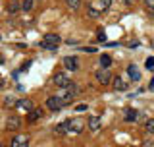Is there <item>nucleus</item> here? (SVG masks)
Returning a JSON list of instances; mask_svg holds the SVG:
<instances>
[{"instance_id":"14","label":"nucleus","mask_w":154,"mask_h":147,"mask_svg":"<svg viewBox=\"0 0 154 147\" xmlns=\"http://www.w3.org/2000/svg\"><path fill=\"white\" fill-rule=\"evenodd\" d=\"M41 116H42V109H33V110L27 114V122H37Z\"/></svg>"},{"instance_id":"11","label":"nucleus","mask_w":154,"mask_h":147,"mask_svg":"<svg viewBox=\"0 0 154 147\" xmlns=\"http://www.w3.org/2000/svg\"><path fill=\"white\" fill-rule=\"evenodd\" d=\"M123 118L127 122H139V110L137 109H131V106H127V109L123 110Z\"/></svg>"},{"instance_id":"23","label":"nucleus","mask_w":154,"mask_h":147,"mask_svg":"<svg viewBox=\"0 0 154 147\" xmlns=\"http://www.w3.org/2000/svg\"><path fill=\"white\" fill-rule=\"evenodd\" d=\"M87 14H89V18H98V16H100V12H98V10H94L93 6L87 10Z\"/></svg>"},{"instance_id":"18","label":"nucleus","mask_w":154,"mask_h":147,"mask_svg":"<svg viewBox=\"0 0 154 147\" xmlns=\"http://www.w3.org/2000/svg\"><path fill=\"white\" fill-rule=\"evenodd\" d=\"M66 4H67L69 10H79L81 8V0H66Z\"/></svg>"},{"instance_id":"24","label":"nucleus","mask_w":154,"mask_h":147,"mask_svg":"<svg viewBox=\"0 0 154 147\" xmlns=\"http://www.w3.org/2000/svg\"><path fill=\"white\" fill-rule=\"evenodd\" d=\"M144 66L148 68V70H152L154 72V58L150 56V58H146V62H144Z\"/></svg>"},{"instance_id":"5","label":"nucleus","mask_w":154,"mask_h":147,"mask_svg":"<svg viewBox=\"0 0 154 147\" xmlns=\"http://www.w3.org/2000/svg\"><path fill=\"white\" fill-rule=\"evenodd\" d=\"M62 64H64V68L67 72H75L79 68V60H77V56H64Z\"/></svg>"},{"instance_id":"31","label":"nucleus","mask_w":154,"mask_h":147,"mask_svg":"<svg viewBox=\"0 0 154 147\" xmlns=\"http://www.w3.org/2000/svg\"><path fill=\"white\" fill-rule=\"evenodd\" d=\"M0 147H4V145H2V143H0Z\"/></svg>"},{"instance_id":"19","label":"nucleus","mask_w":154,"mask_h":147,"mask_svg":"<svg viewBox=\"0 0 154 147\" xmlns=\"http://www.w3.org/2000/svg\"><path fill=\"white\" fill-rule=\"evenodd\" d=\"M19 10H21V4H19V2H12V4H8V12H10V14H17Z\"/></svg>"},{"instance_id":"10","label":"nucleus","mask_w":154,"mask_h":147,"mask_svg":"<svg viewBox=\"0 0 154 147\" xmlns=\"http://www.w3.org/2000/svg\"><path fill=\"white\" fill-rule=\"evenodd\" d=\"M10 147H29V138L23 136V134H19V136H16V138L12 139Z\"/></svg>"},{"instance_id":"2","label":"nucleus","mask_w":154,"mask_h":147,"mask_svg":"<svg viewBox=\"0 0 154 147\" xmlns=\"http://www.w3.org/2000/svg\"><path fill=\"white\" fill-rule=\"evenodd\" d=\"M60 41H62V39L58 37L56 33H46V35L42 37L41 47H42V48H46V51H56L58 45H60Z\"/></svg>"},{"instance_id":"16","label":"nucleus","mask_w":154,"mask_h":147,"mask_svg":"<svg viewBox=\"0 0 154 147\" xmlns=\"http://www.w3.org/2000/svg\"><path fill=\"white\" fill-rule=\"evenodd\" d=\"M100 66H102V68H110V66H112V56H110V54H100Z\"/></svg>"},{"instance_id":"3","label":"nucleus","mask_w":154,"mask_h":147,"mask_svg":"<svg viewBox=\"0 0 154 147\" xmlns=\"http://www.w3.org/2000/svg\"><path fill=\"white\" fill-rule=\"evenodd\" d=\"M96 80H98V83H102V85H108V83L112 81V72H110V68H100V70H96Z\"/></svg>"},{"instance_id":"21","label":"nucleus","mask_w":154,"mask_h":147,"mask_svg":"<svg viewBox=\"0 0 154 147\" xmlns=\"http://www.w3.org/2000/svg\"><path fill=\"white\" fill-rule=\"evenodd\" d=\"M33 4H35V0H23V2H21V10H25V12H31Z\"/></svg>"},{"instance_id":"26","label":"nucleus","mask_w":154,"mask_h":147,"mask_svg":"<svg viewBox=\"0 0 154 147\" xmlns=\"http://www.w3.org/2000/svg\"><path fill=\"white\" fill-rule=\"evenodd\" d=\"M96 37H98V41H100V43H106V35H104V31H102V29H98Z\"/></svg>"},{"instance_id":"20","label":"nucleus","mask_w":154,"mask_h":147,"mask_svg":"<svg viewBox=\"0 0 154 147\" xmlns=\"http://www.w3.org/2000/svg\"><path fill=\"white\" fill-rule=\"evenodd\" d=\"M67 132H69V130H67V120L56 126V134H60V136H62V134H67Z\"/></svg>"},{"instance_id":"12","label":"nucleus","mask_w":154,"mask_h":147,"mask_svg":"<svg viewBox=\"0 0 154 147\" xmlns=\"http://www.w3.org/2000/svg\"><path fill=\"white\" fill-rule=\"evenodd\" d=\"M112 85H114V89H116V91H125V89H127V83H125V81H123V77H119V76L112 77Z\"/></svg>"},{"instance_id":"29","label":"nucleus","mask_w":154,"mask_h":147,"mask_svg":"<svg viewBox=\"0 0 154 147\" xmlns=\"http://www.w3.org/2000/svg\"><path fill=\"white\" fill-rule=\"evenodd\" d=\"M144 2H146V8L154 10V0H144Z\"/></svg>"},{"instance_id":"9","label":"nucleus","mask_w":154,"mask_h":147,"mask_svg":"<svg viewBox=\"0 0 154 147\" xmlns=\"http://www.w3.org/2000/svg\"><path fill=\"white\" fill-rule=\"evenodd\" d=\"M69 83H71V80L66 76V74H62V72H60V74H56V76H54V85H58L60 89H64V87H67Z\"/></svg>"},{"instance_id":"28","label":"nucleus","mask_w":154,"mask_h":147,"mask_svg":"<svg viewBox=\"0 0 154 147\" xmlns=\"http://www.w3.org/2000/svg\"><path fill=\"white\" fill-rule=\"evenodd\" d=\"M87 110V105H79V106H75V112H83Z\"/></svg>"},{"instance_id":"1","label":"nucleus","mask_w":154,"mask_h":147,"mask_svg":"<svg viewBox=\"0 0 154 147\" xmlns=\"http://www.w3.org/2000/svg\"><path fill=\"white\" fill-rule=\"evenodd\" d=\"M79 93V87H77V83L71 81L67 87H64V89H60V93H58V97L62 99V103H64V106L66 105H69V103H73L75 99V95Z\"/></svg>"},{"instance_id":"25","label":"nucleus","mask_w":154,"mask_h":147,"mask_svg":"<svg viewBox=\"0 0 154 147\" xmlns=\"http://www.w3.org/2000/svg\"><path fill=\"white\" fill-rule=\"evenodd\" d=\"M110 6H112V0H100V8L102 10H108Z\"/></svg>"},{"instance_id":"22","label":"nucleus","mask_w":154,"mask_h":147,"mask_svg":"<svg viewBox=\"0 0 154 147\" xmlns=\"http://www.w3.org/2000/svg\"><path fill=\"white\" fill-rule=\"evenodd\" d=\"M144 130H146V132H148L150 136H154V118L146 120V124H144Z\"/></svg>"},{"instance_id":"30","label":"nucleus","mask_w":154,"mask_h":147,"mask_svg":"<svg viewBox=\"0 0 154 147\" xmlns=\"http://www.w3.org/2000/svg\"><path fill=\"white\" fill-rule=\"evenodd\" d=\"M148 87H150V91H154V77L150 80V83H148Z\"/></svg>"},{"instance_id":"7","label":"nucleus","mask_w":154,"mask_h":147,"mask_svg":"<svg viewBox=\"0 0 154 147\" xmlns=\"http://www.w3.org/2000/svg\"><path fill=\"white\" fill-rule=\"evenodd\" d=\"M33 109H35V105H33V101H27V99H19L17 105H16V110L17 112H31Z\"/></svg>"},{"instance_id":"6","label":"nucleus","mask_w":154,"mask_h":147,"mask_svg":"<svg viewBox=\"0 0 154 147\" xmlns=\"http://www.w3.org/2000/svg\"><path fill=\"white\" fill-rule=\"evenodd\" d=\"M19 126H21V118H19L17 114L8 116V120H6V130L8 132H16V130H19Z\"/></svg>"},{"instance_id":"13","label":"nucleus","mask_w":154,"mask_h":147,"mask_svg":"<svg viewBox=\"0 0 154 147\" xmlns=\"http://www.w3.org/2000/svg\"><path fill=\"white\" fill-rule=\"evenodd\" d=\"M127 74H129V77H131L133 81H139V80H141V72H139V68L135 66V64H129Z\"/></svg>"},{"instance_id":"17","label":"nucleus","mask_w":154,"mask_h":147,"mask_svg":"<svg viewBox=\"0 0 154 147\" xmlns=\"http://www.w3.org/2000/svg\"><path fill=\"white\" fill-rule=\"evenodd\" d=\"M16 105H17V99L16 97H6V103H4V106H8V109H16Z\"/></svg>"},{"instance_id":"4","label":"nucleus","mask_w":154,"mask_h":147,"mask_svg":"<svg viewBox=\"0 0 154 147\" xmlns=\"http://www.w3.org/2000/svg\"><path fill=\"white\" fill-rule=\"evenodd\" d=\"M62 106H64V103H62V99L58 95H52V97H48V99H46V109L48 110L56 112V110H60Z\"/></svg>"},{"instance_id":"27","label":"nucleus","mask_w":154,"mask_h":147,"mask_svg":"<svg viewBox=\"0 0 154 147\" xmlns=\"http://www.w3.org/2000/svg\"><path fill=\"white\" fill-rule=\"evenodd\" d=\"M143 147H154V141L152 139H144L143 141Z\"/></svg>"},{"instance_id":"15","label":"nucleus","mask_w":154,"mask_h":147,"mask_svg":"<svg viewBox=\"0 0 154 147\" xmlns=\"http://www.w3.org/2000/svg\"><path fill=\"white\" fill-rule=\"evenodd\" d=\"M89 128H91V132L100 130V118H98V116H91V118H89Z\"/></svg>"},{"instance_id":"8","label":"nucleus","mask_w":154,"mask_h":147,"mask_svg":"<svg viewBox=\"0 0 154 147\" xmlns=\"http://www.w3.org/2000/svg\"><path fill=\"white\" fill-rule=\"evenodd\" d=\"M67 130L73 132V134H79V132L83 130V120H81V118H71V120H67Z\"/></svg>"}]
</instances>
